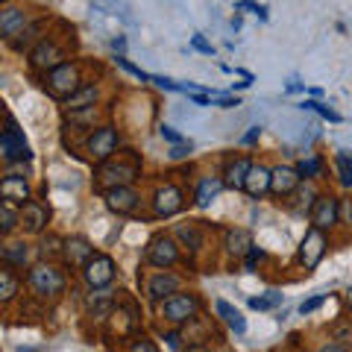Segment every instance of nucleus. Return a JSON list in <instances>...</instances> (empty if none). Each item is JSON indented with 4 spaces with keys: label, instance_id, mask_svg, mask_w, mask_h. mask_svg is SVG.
<instances>
[{
    "label": "nucleus",
    "instance_id": "1",
    "mask_svg": "<svg viewBox=\"0 0 352 352\" xmlns=\"http://www.w3.org/2000/svg\"><path fill=\"white\" fill-rule=\"evenodd\" d=\"M30 288L41 296H56L65 291V276L53 264H36L30 270Z\"/></svg>",
    "mask_w": 352,
    "mask_h": 352
},
{
    "label": "nucleus",
    "instance_id": "2",
    "mask_svg": "<svg viewBox=\"0 0 352 352\" xmlns=\"http://www.w3.org/2000/svg\"><path fill=\"white\" fill-rule=\"evenodd\" d=\"M47 88H50V91L56 94V97H68V100H71V97L82 88V85H80V71H76V65L65 62V65H59L56 71H50V74H47Z\"/></svg>",
    "mask_w": 352,
    "mask_h": 352
},
{
    "label": "nucleus",
    "instance_id": "3",
    "mask_svg": "<svg viewBox=\"0 0 352 352\" xmlns=\"http://www.w3.org/2000/svg\"><path fill=\"white\" fill-rule=\"evenodd\" d=\"M197 311H200V300L194 294H176L162 305L164 320H170V323H188L197 317Z\"/></svg>",
    "mask_w": 352,
    "mask_h": 352
},
{
    "label": "nucleus",
    "instance_id": "4",
    "mask_svg": "<svg viewBox=\"0 0 352 352\" xmlns=\"http://www.w3.org/2000/svg\"><path fill=\"white\" fill-rule=\"evenodd\" d=\"M323 252H326V238H323V229H308L305 238H302V244H300V261L305 264V270H314L317 264H320L323 258Z\"/></svg>",
    "mask_w": 352,
    "mask_h": 352
},
{
    "label": "nucleus",
    "instance_id": "5",
    "mask_svg": "<svg viewBox=\"0 0 352 352\" xmlns=\"http://www.w3.org/2000/svg\"><path fill=\"white\" fill-rule=\"evenodd\" d=\"M62 59H65L62 50H59L50 38H41L36 47H32V53H30V65H32L36 71H56L59 65H65Z\"/></svg>",
    "mask_w": 352,
    "mask_h": 352
},
{
    "label": "nucleus",
    "instance_id": "6",
    "mask_svg": "<svg viewBox=\"0 0 352 352\" xmlns=\"http://www.w3.org/2000/svg\"><path fill=\"white\" fill-rule=\"evenodd\" d=\"M82 276L91 288H106V285H112V279H115V261L109 256H94L82 267Z\"/></svg>",
    "mask_w": 352,
    "mask_h": 352
},
{
    "label": "nucleus",
    "instance_id": "7",
    "mask_svg": "<svg viewBox=\"0 0 352 352\" xmlns=\"http://www.w3.org/2000/svg\"><path fill=\"white\" fill-rule=\"evenodd\" d=\"M338 217H340V203L335 200V197H332V194L317 197L314 206H311V223H314V229H329V226H335Z\"/></svg>",
    "mask_w": 352,
    "mask_h": 352
},
{
    "label": "nucleus",
    "instance_id": "8",
    "mask_svg": "<svg viewBox=\"0 0 352 352\" xmlns=\"http://www.w3.org/2000/svg\"><path fill=\"white\" fill-rule=\"evenodd\" d=\"M0 147H3V159H6V162L30 159V156H32L30 147H27L24 132H18V126H15V120H12V118H9V129L3 132V138H0Z\"/></svg>",
    "mask_w": 352,
    "mask_h": 352
},
{
    "label": "nucleus",
    "instance_id": "9",
    "mask_svg": "<svg viewBox=\"0 0 352 352\" xmlns=\"http://www.w3.org/2000/svg\"><path fill=\"white\" fill-rule=\"evenodd\" d=\"M176 258H179V250H176L173 238L156 235V238L150 241V247H147V261L150 264H156V267H170Z\"/></svg>",
    "mask_w": 352,
    "mask_h": 352
},
{
    "label": "nucleus",
    "instance_id": "10",
    "mask_svg": "<svg viewBox=\"0 0 352 352\" xmlns=\"http://www.w3.org/2000/svg\"><path fill=\"white\" fill-rule=\"evenodd\" d=\"M115 147H118V132L112 126H100L88 138V153H91L97 162H106L115 153Z\"/></svg>",
    "mask_w": 352,
    "mask_h": 352
},
{
    "label": "nucleus",
    "instance_id": "11",
    "mask_svg": "<svg viewBox=\"0 0 352 352\" xmlns=\"http://www.w3.org/2000/svg\"><path fill=\"white\" fill-rule=\"evenodd\" d=\"M182 208V191L176 188V185H164V188L156 191V197H153V212H156L159 217H170Z\"/></svg>",
    "mask_w": 352,
    "mask_h": 352
},
{
    "label": "nucleus",
    "instance_id": "12",
    "mask_svg": "<svg viewBox=\"0 0 352 352\" xmlns=\"http://www.w3.org/2000/svg\"><path fill=\"white\" fill-rule=\"evenodd\" d=\"M179 285H182L179 276H173V273H156V276L150 279L147 291H150L153 300H164V302H168L170 296L179 294Z\"/></svg>",
    "mask_w": 352,
    "mask_h": 352
},
{
    "label": "nucleus",
    "instance_id": "13",
    "mask_svg": "<svg viewBox=\"0 0 352 352\" xmlns=\"http://www.w3.org/2000/svg\"><path fill=\"white\" fill-rule=\"evenodd\" d=\"M300 170L296 168H288V164H279V168H273V182H270V191L273 194H279V197H285V194H294V188L300 185Z\"/></svg>",
    "mask_w": 352,
    "mask_h": 352
},
{
    "label": "nucleus",
    "instance_id": "14",
    "mask_svg": "<svg viewBox=\"0 0 352 352\" xmlns=\"http://www.w3.org/2000/svg\"><path fill=\"white\" fill-rule=\"evenodd\" d=\"M0 194H3V203H21L24 208L30 200V185L24 182V176H6L3 182H0Z\"/></svg>",
    "mask_w": 352,
    "mask_h": 352
},
{
    "label": "nucleus",
    "instance_id": "15",
    "mask_svg": "<svg viewBox=\"0 0 352 352\" xmlns=\"http://www.w3.org/2000/svg\"><path fill=\"white\" fill-rule=\"evenodd\" d=\"M270 182H273V170L267 168H261V164H252V170L247 176V185H244V191L250 197H264L270 191Z\"/></svg>",
    "mask_w": 352,
    "mask_h": 352
},
{
    "label": "nucleus",
    "instance_id": "16",
    "mask_svg": "<svg viewBox=\"0 0 352 352\" xmlns=\"http://www.w3.org/2000/svg\"><path fill=\"white\" fill-rule=\"evenodd\" d=\"M24 27H27V15L21 12V9L9 6V9L0 12V32H3V38L12 41L18 32H24Z\"/></svg>",
    "mask_w": 352,
    "mask_h": 352
},
{
    "label": "nucleus",
    "instance_id": "17",
    "mask_svg": "<svg viewBox=\"0 0 352 352\" xmlns=\"http://www.w3.org/2000/svg\"><path fill=\"white\" fill-rule=\"evenodd\" d=\"M135 203H138V197H135V191H129V188H109L106 191V206L112 208V212H118V214L132 212Z\"/></svg>",
    "mask_w": 352,
    "mask_h": 352
},
{
    "label": "nucleus",
    "instance_id": "18",
    "mask_svg": "<svg viewBox=\"0 0 352 352\" xmlns=\"http://www.w3.org/2000/svg\"><path fill=\"white\" fill-rule=\"evenodd\" d=\"M135 173H138L135 164H118V168H103L100 179L106 185H112V188H126V182L135 179Z\"/></svg>",
    "mask_w": 352,
    "mask_h": 352
},
{
    "label": "nucleus",
    "instance_id": "19",
    "mask_svg": "<svg viewBox=\"0 0 352 352\" xmlns=\"http://www.w3.org/2000/svg\"><path fill=\"white\" fill-rule=\"evenodd\" d=\"M94 256H97V252L88 247L85 238H71L68 244H65V258H68L71 264H82V267H85V264L91 261Z\"/></svg>",
    "mask_w": 352,
    "mask_h": 352
},
{
    "label": "nucleus",
    "instance_id": "20",
    "mask_svg": "<svg viewBox=\"0 0 352 352\" xmlns=\"http://www.w3.org/2000/svg\"><path fill=\"white\" fill-rule=\"evenodd\" d=\"M21 220H24L27 232H41L44 223H47V208L38 206V203H27L21 208Z\"/></svg>",
    "mask_w": 352,
    "mask_h": 352
},
{
    "label": "nucleus",
    "instance_id": "21",
    "mask_svg": "<svg viewBox=\"0 0 352 352\" xmlns=\"http://www.w3.org/2000/svg\"><path fill=\"white\" fill-rule=\"evenodd\" d=\"M214 308H217V314L223 317V323H226L229 329H232L235 335H244V332H247V320L241 317V311H238L235 305H229L226 300H217V302H214Z\"/></svg>",
    "mask_w": 352,
    "mask_h": 352
},
{
    "label": "nucleus",
    "instance_id": "22",
    "mask_svg": "<svg viewBox=\"0 0 352 352\" xmlns=\"http://www.w3.org/2000/svg\"><path fill=\"white\" fill-rule=\"evenodd\" d=\"M250 170H252L250 159H235V162H229V164H226V185H229V188H244Z\"/></svg>",
    "mask_w": 352,
    "mask_h": 352
},
{
    "label": "nucleus",
    "instance_id": "23",
    "mask_svg": "<svg viewBox=\"0 0 352 352\" xmlns=\"http://www.w3.org/2000/svg\"><path fill=\"white\" fill-rule=\"evenodd\" d=\"M226 250L232 252V256H244V252L252 250V238L247 229H232V232H226Z\"/></svg>",
    "mask_w": 352,
    "mask_h": 352
},
{
    "label": "nucleus",
    "instance_id": "24",
    "mask_svg": "<svg viewBox=\"0 0 352 352\" xmlns=\"http://www.w3.org/2000/svg\"><path fill=\"white\" fill-rule=\"evenodd\" d=\"M94 100H97V88L94 85H82L71 100H68V109H94Z\"/></svg>",
    "mask_w": 352,
    "mask_h": 352
},
{
    "label": "nucleus",
    "instance_id": "25",
    "mask_svg": "<svg viewBox=\"0 0 352 352\" xmlns=\"http://www.w3.org/2000/svg\"><path fill=\"white\" fill-rule=\"evenodd\" d=\"M220 188H223V182H220V179H203L200 188H197V203L208 206V203H212L214 197L220 194Z\"/></svg>",
    "mask_w": 352,
    "mask_h": 352
},
{
    "label": "nucleus",
    "instance_id": "26",
    "mask_svg": "<svg viewBox=\"0 0 352 352\" xmlns=\"http://www.w3.org/2000/svg\"><path fill=\"white\" fill-rule=\"evenodd\" d=\"M0 282H3V302H9L12 296L18 294V282H15V276H12V270H0Z\"/></svg>",
    "mask_w": 352,
    "mask_h": 352
},
{
    "label": "nucleus",
    "instance_id": "27",
    "mask_svg": "<svg viewBox=\"0 0 352 352\" xmlns=\"http://www.w3.org/2000/svg\"><path fill=\"white\" fill-rule=\"evenodd\" d=\"M338 168H340V179L346 188H352V156L349 153H338Z\"/></svg>",
    "mask_w": 352,
    "mask_h": 352
},
{
    "label": "nucleus",
    "instance_id": "28",
    "mask_svg": "<svg viewBox=\"0 0 352 352\" xmlns=\"http://www.w3.org/2000/svg\"><path fill=\"white\" fill-rule=\"evenodd\" d=\"M3 258H6L9 264H24V261H27V247H24V244H9V247L3 250Z\"/></svg>",
    "mask_w": 352,
    "mask_h": 352
},
{
    "label": "nucleus",
    "instance_id": "29",
    "mask_svg": "<svg viewBox=\"0 0 352 352\" xmlns=\"http://www.w3.org/2000/svg\"><path fill=\"white\" fill-rule=\"evenodd\" d=\"M302 109H311V112H317V115H320V118H326V120H335V124L340 120V115L335 112V109H329V106L317 103V100H305V103H302Z\"/></svg>",
    "mask_w": 352,
    "mask_h": 352
},
{
    "label": "nucleus",
    "instance_id": "30",
    "mask_svg": "<svg viewBox=\"0 0 352 352\" xmlns=\"http://www.w3.org/2000/svg\"><path fill=\"white\" fill-rule=\"evenodd\" d=\"M0 217H3V232H12V229L18 226V214H15L12 203H3V206H0Z\"/></svg>",
    "mask_w": 352,
    "mask_h": 352
},
{
    "label": "nucleus",
    "instance_id": "31",
    "mask_svg": "<svg viewBox=\"0 0 352 352\" xmlns=\"http://www.w3.org/2000/svg\"><path fill=\"white\" fill-rule=\"evenodd\" d=\"M296 170H300V176H317V173L323 170V162L320 159H302Z\"/></svg>",
    "mask_w": 352,
    "mask_h": 352
},
{
    "label": "nucleus",
    "instance_id": "32",
    "mask_svg": "<svg viewBox=\"0 0 352 352\" xmlns=\"http://www.w3.org/2000/svg\"><path fill=\"white\" fill-rule=\"evenodd\" d=\"M279 302V296L273 294V296H252L250 300V308H258V311H267V308H273Z\"/></svg>",
    "mask_w": 352,
    "mask_h": 352
},
{
    "label": "nucleus",
    "instance_id": "33",
    "mask_svg": "<svg viewBox=\"0 0 352 352\" xmlns=\"http://www.w3.org/2000/svg\"><path fill=\"white\" fill-rule=\"evenodd\" d=\"M129 352H159V346L153 344V340H147V338H138L135 344H132V349Z\"/></svg>",
    "mask_w": 352,
    "mask_h": 352
},
{
    "label": "nucleus",
    "instance_id": "34",
    "mask_svg": "<svg viewBox=\"0 0 352 352\" xmlns=\"http://www.w3.org/2000/svg\"><path fill=\"white\" fill-rule=\"evenodd\" d=\"M159 132H162V138H168V141H170V144H176V147H179V144H185V138H182V135H179V132H176V129H173V126H162Z\"/></svg>",
    "mask_w": 352,
    "mask_h": 352
},
{
    "label": "nucleus",
    "instance_id": "35",
    "mask_svg": "<svg viewBox=\"0 0 352 352\" xmlns=\"http://www.w3.org/2000/svg\"><path fill=\"white\" fill-rule=\"evenodd\" d=\"M176 232H179L185 241H188V244H191V250H197V247H200V235H197L194 229H188V226H179V229H176Z\"/></svg>",
    "mask_w": 352,
    "mask_h": 352
},
{
    "label": "nucleus",
    "instance_id": "36",
    "mask_svg": "<svg viewBox=\"0 0 352 352\" xmlns=\"http://www.w3.org/2000/svg\"><path fill=\"white\" fill-rule=\"evenodd\" d=\"M323 300H326L323 294H320V296H311V300H305V302L300 305V311H302V314H311L314 308H320V302H323Z\"/></svg>",
    "mask_w": 352,
    "mask_h": 352
},
{
    "label": "nucleus",
    "instance_id": "37",
    "mask_svg": "<svg viewBox=\"0 0 352 352\" xmlns=\"http://www.w3.org/2000/svg\"><path fill=\"white\" fill-rule=\"evenodd\" d=\"M153 82L159 88H168V91H182V85H176L173 80H168V76H153Z\"/></svg>",
    "mask_w": 352,
    "mask_h": 352
},
{
    "label": "nucleus",
    "instance_id": "38",
    "mask_svg": "<svg viewBox=\"0 0 352 352\" xmlns=\"http://www.w3.org/2000/svg\"><path fill=\"white\" fill-rule=\"evenodd\" d=\"M258 135H261V126H250V132H247V135L241 138V141H244V144H256Z\"/></svg>",
    "mask_w": 352,
    "mask_h": 352
},
{
    "label": "nucleus",
    "instance_id": "39",
    "mask_svg": "<svg viewBox=\"0 0 352 352\" xmlns=\"http://www.w3.org/2000/svg\"><path fill=\"white\" fill-rule=\"evenodd\" d=\"M340 217H344V223H349V226H352V200L340 203Z\"/></svg>",
    "mask_w": 352,
    "mask_h": 352
},
{
    "label": "nucleus",
    "instance_id": "40",
    "mask_svg": "<svg viewBox=\"0 0 352 352\" xmlns=\"http://www.w3.org/2000/svg\"><path fill=\"white\" fill-rule=\"evenodd\" d=\"M261 256H264V252H261L258 247H252V250H250V256H247V270H252V267H256V261H258Z\"/></svg>",
    "mask_w": 352,
    "mask_h": 352
},
{
    "label": "nucleus",
    "instance_id": "41",
    "mask_svg": "<svg viewBox=\"0 0 352 352\" xmlns=\"http://www.w3.org/2000/svg\"><path fill=\"white\" fill-rule=\"evenodd\" d=\"M188 150H191V141H188V144L173 147V150H170V159H182V156H188Z\"/></svg>",
    "mask_w": 352,
    "mask_h": 352
},
{
    "label": "nucleus",
    "instance_id": "42",
    "mask_svg": "<svg viewBox=\"0 0 352 352\" xmlns=\"http://www.w3.org/2000/svg\"><path fill=\"white\" fill-rule=\"evenodd\" d=\"M191 44H194L197 50H203V53H212V44H208L203 36H194V41H191Z\"/></svg>",
    "mask_w": 352,
    "mask_h": 352
},
{
    "label": "nucleus",
    "instance_id": "43",
    "mask_svg": "<svg viewBox=\"0 0 352 352\" xmlns=\"http://www.w3.org/2000/svg\"><path fill=\"white\" fill-rule=\"evenodd\" d=\"M217 106H220V109H232V106H238V97H235V100H232V97H220Z\"/></svg>",
    "mask_w": 352,
    "mask_h": 352
},
{
    "label": "nucleus",
    "instance_id": "44",
    "mask_svg": "<svg viewBox=\"0 0 352 352\" xmlns=\"http://www.w3.org/2000/svg\"><path fill=\"white\" fill-rule=\"evenodd\" d=\"M320 352H352L349 346H340V344H332V346H323Z\"/></svg>",
    "mask_w": 352,
    "mask_h": 352
},
{
    "label": "nucleus",
    "instance_id": "45",
    "mask_svg": "<svg viewBox=\"0 0 352 352\" xmlns=\"http://www.w3.org/2000/svg\"><path fill=\"white\" fill-rule=\"evenodd\" d=\"M191 103H197V106H208L212 100H208V97H203V94H191Z\"/></svg>",
    "mask_w": 352,
    "mask_h": 352
},
{
    "label": "nucleus",
    "instance_id": "46",
    "mask_svg": "<svg viewBox=\"0 0 352 352\" xmlns=\"http://www.w3.org/2000/svg\"><path fill=\"white\" fill-rule=\"evenodd\" d=\"M168 344H170V349H179V335L170 332V335H168Z\"/></svg>",
    "mask_w": 352,
    "mask_h": 352
},
{
    "label": "nucleus",
    "instance_id": "47",
    "mask_svg": "<svg viewBox=\"0 0 352 352\" xmlns=\"http://www.w3.org/2000/svg\"><path fill=\"white\" fill-rule=\"evenodd\" d=\"M346 308H349V311H352V288L346 291Z\"/></svg>",
    "mask_w": 352,
    "mask_h": 352
}]
</instances>
